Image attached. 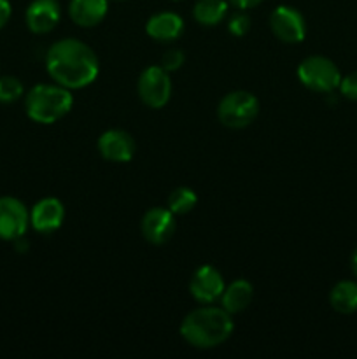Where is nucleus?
<instances>
[{"label": "nucleus", "instance_id": "obj_1", "mask_svg": "<svg viewBox=\"0 0 357 359\" xmlns=\"http://www.w3.org/2000/svg\"><path fill=\"white\" fill-rule=\"evenodd\" d=\"M46 69L55 83L69 90H83L97 81L100 62L93 49L79 39L56 41L46 55Z\"/></svg>", "mask_w": 357, "mask_h": 359}, {"label": "nucleus", "instance_id": "obj_2", "mask_svg": "<svg viewBox=\"0 0 357 359\" xmlns=\"http://www.w3.org/2000/svg\"><path fill=\"white\" fill-rule=\"evenodd\" d=\"M233 318L223 307L203 305L189 312L181 323V337L196 349H214L231 337Z\"/></svg>", "mask_w": 357, "mask_h": 359}, {"label": "nucleus", "instance_id": "obj_3", "mask_svg": "<svg viewBox=\"0 0 357 359\" xmlns=\"http://www.w3.org/2000/svg\"><path fill=\"white\" fill-rule=\"evenodd\" d=\"M74 107L72 90L62 84H37L24 95V111L38 125H52Z\"/></svg>", "mask_w": 357, "mask_h": 359}, {"label": "nucleus", "instance_id": "obj_4", "mask_svg": "<svg viewBox=\"0 0 357 359\" xmlns=\"http://www.w3.org/2000/svg\"><path fill=\"white\" fill-rule=\"evenodd\" d=\"M259 114V100L245 90L230 91L217 105V118L226 128L241 130L255 121Z\"/></svg>", "mask_w": 357, "mask_h": 359}, {"label": "nucleus", "instance_id": "obj_5", "mask_svg": "<svg viewBox=\"0 0 357 359\" xmlns=\"http://www.w3.org/2000/svg\"><path fill=\"white\" fill-rule=\"evenodd\" d=\"M296 74L300 83L315 93H332L342 81V74L336 63L318 55L304 58L298 67Z\"/></svg>", "mask_w": 357, "mask_h": 359}, {"label": "nucleus", "instance_id": "obj_6", "mask_svg": "<svg viewBox=\"0 0 357 359\" xmlns=\"http://www.w3.org/2000/svg\"><path fill=\"white\" fill-rule=\"evenodd\" d=\"M136 91L144 105L149 109H161L172 97L170 72L161 65H150L142 70L136 83Z\"/></svg>", "mask_w": 357, "mask_h": 359}, {"label": "nucleus", "instance_id": "obj_7", "mask_svg": "<svg viewBox=\"0 0 357 359\" xmlns=\"http://www.w3.org/2000/svg\"><path fill=\"white\" fill-rule=\"evenodd\" d=\"M270 28L279 41L286 44H298L307 37L304 16L290 6H279L270 14Z\"/></svg>", "mask_w": 357, "mask_h": 359}, {"label": "nucleus", "instance_id": "obj_8", "mask_svg": "<svg viewBox=\"0 0 357 359\" xmlns=\"http://www.w3.org/2000/svg\"><path fill=\"white\" fill-rule=\"evenodd\" d=\"M30 224V212L14 196H0V238L14 242L23 237Z\"/></svg>", "mask_w": 357, "mask_h": 359}, {"label": "nucleus", "instance_id": "obj_9", "mask_svg": "<svg viewBox=\"0 0 357 359\" xmlns=\"http://www.w3.org/2000/svg\"><path fill=\"white\" fill-rule=\"evenodd\" d=\"M140 230H142L144 238L149 244H164L174 237L175 230H177L175 214L168 207L167 209L164 207H153L144 214L142 221H140Z\"/></svg>", "mask_w": 357, "mask_h": 359}, {"label": "nucleus", "instance_id": "obj_10", "mask_svg": "<svg viewBox=\"0 0 357 359\" xmlns=\"http://www.w3.org/2000/svg\"><path fill=\"white\" fill-rule=\"evenodd\" d=\"M224 287H226V284H224L223 276L212 265L200 266L192 273L191 284H189L191 297L202 305H212L216 302H219L224 293Z\"/></svg>", "mask_w": 357, "mask_h": 359}, {"label": "nucleus", "instance_id": "obj_11", "mask_svg": "<svg viewBox=\"0 0 357 359\" xmlns=\"http://www.w3.org/2000/svg\"><path fill=\"white\" fill-rule=\"evenodd\" d=\"M102 158L114 163H126L133 160L136 151V144L128 132L119 128H111L98 137L97 142Z\"/></svg>", "mask_w": 357, "mask_h": 359}, {"label": "nucleus", "instance_id": "obj_12", "mask_svg": "<svg viewBox=\"0 0 357 359\" xmlns=\"http://www.w3.org/2000/svg\"><path fill=\"white\" fill-rule=\"evenodd\" d=\"M62 20V6L58 0H34L24 13L28 30L42 35L49 34Z\"/></svg>", "mask_w": 357, "mask_h": 359}, {"label": "nucleus", "instance_id": "obj_13", "mask_svg": "<svg viewBox=\"0 0 357 359\" xmlns=\"http://www.w3.org/2000/svg\"><path fill=\"white\" fill-rule=\"evenodd\" d=\"M65 219V207L55 196L38 200L30 212V224L38 233H52L58 230Z\"/></svg>", "mask_w": 357, "mask_h": 359}, {"label": "nucleus", "instance_id": "obj_14", "mask_svg": "<svg viewBox=\"0 0 357 359\" xmlns=\"http://www.w3.org/2000/svg\"><path fill=\"white\" fill-rule=\"evenodd\" d=\"M146 34L158 42H174L184 34V20L177 13L161 11L147 20Z\"/></svg>", "mask_w": 357, "mask_h": 359}, {"label": "nucleus", "instance_id": "obj_15", "mask_svg": "<svg viewBox=\"0 0 357 359\" xmlns=\"http://www.w3.org/2000/svg\"><path fill=\"white\" fill-rule=\"evenodd\" d=\"M108 0H70L69 16L77 27L91 28L105 20Z\"/></svg>", "mask_w": 357, "mask_h": 359}, {"label": "nucleus", "instance_id": "obj_16", "mask_svg": "<svg viewBox=\"0 0 357 359\" xmlns=\"http://www.w3.org/2000/svg\"><path fill=\"white\" fill-rule=\"evenodd\" d=\"M252 297H254L252 284L245 279H237L224 287V293L220 297V304H223L220 307L230 312L231 316L240 314L251 305Z\"/></svg>", "mask_w": 357, "mask_h": 359}, {"label": "nucleus", "instance_id": "obj_17", "mask_svg": "<svg viewBox=\"0 0 357 359\" xmlns=\"http://www.w3.org/2000/svg\"><path fill=\"white\" fill-rule=\"evenodd\" d=\"M226 0H198L192 7V18L202 27H216L226 18Z\"/></svg>", "mask_w": 357, "mask_h": 359}, {"label": "nucleus", "instance_id": "obj_18", "mask_svg": "<svg viewBox=\"0 0 357 359\" xmlns=\"http://www.w3.org/2000/svg\"><path fill=\"white\" fill-rule=\"evenodd\" d=\"M329 304L340 314H352L357 311V283L342 280L329 293Z\"/></svg>", "mask_w": 357, "mask_h": 359}, {"label": "nucleus", "instance_id": "obj_19", "mask_svg": "<svg viewBox=\"0 0 357 359\" xmlns=\"http://www.w3.org/2000/svg\"><path fill=\"white\" fill-rule=\"evenodd\" d=\"M196 203H198V195L195 193V189L188 188V186H181V188H175L168 195L167 205L175 216H184V214L191 212L195 209Z\"/></svg>", "mask_w": 357, "mask_h": 359}, {"label": "nucleus", "instance_id": "obj_20", "mask_svg": "<svg viewBox=\"0 0 357 359\" xmlns=\"http://www.w3.org/2000/svg\"><path fill=\"white\" fill-rule=\"evenodd\" d=\"M24 93V86L18 77L2 76L0 77V104H14Z\"/></svg>", "mask_w": 357, "mask_h": 359}, {"label": "nucleus", "instance_id": "obj_21", "mask_svg": "<svg viewBox=\"0 0 357 359\" xmlns=\"http://www.w3.org/2000/svg\"><path fill=\"white\" fill-rule=\"evenodd\" d=\"M186 62V55L182 49L172 48L168 51H164V55L161 56V63L160 65L163 67L167 72H175V70L181 69Z\"/></svg>", "mask_w": 357, "mask_h": 359}, {"label": "nucleus", "instance_id": "obj_22", "mask_svg": "<svg viewBox=\"0 0 357 359\" xmlns=\"http://www.w3.org/2000/svg\"><path fill=\"white\" fill-rule=\"evenodd\" d=\"M227 30H230V34L234 35V37H244V35L251 30V18H248L244 11L233 14V16L230 18V21H227Z\"/></svg>", "mask_w": 357, "mask_h": 359}, {"label": "nucleus", "instance_id": "obj_23", "mask_svg": "<svg viewBox=\"0 0 357 359\" xmlns=\"http://www.w3.org/2000/svg\"><path fill=\"white\" fill-rule=\"evenodd\" d=\"M338 88H340V91H342L343 97L349 98V100L357 102V70L350 72L349 76L342 77Z\"/></svg>", "mask_w": 357, "mask_h": 359}, {"label": "nucleus", "instance_id": "obj_24", "mask_svg": "<svg viewBox=\"0 0 357 359\" xmlns=\"http://www.w3.org/2000/svg\"><path fill=\"white\" fill-rule=\"evenodd\" d=\"M10 14H13V7L9 0H0V30L9 23Z\"/></svg>", "mask_w": 357, "mask_h": 359}, {"label": "nucleus", "instance_id": "obj_25", "mask_svg": "<svg viewBox=\"0 0 357 359\" xmlns=\"http://www.w3.org/2000/svg\"><path fill=\"white\" fill-rule=\"evenodd\" d=\"M227 2H230L233 7H237V9L247 11V9H252V7H258L262 0H227Z\"/></svg>", "mask_w": 357, "mask_h": 359}, {"label": "nucleus", "instance_id": "obj_26", "mask_svg": "<svg viewBox=\"0 0 357 359\" xmlns=\"http://www.w3.org/2000/svg\"><path fill=\"white\" fill-rule=\"evenodd\" d=\"M14 245H16V251H20V252H27L28 251V241L24 238V235H23V237L16 238V241H14Z\"/></svg>", "mask_w": 357, "mask_h": 359}, {"label": "nucleus", "instance_id": "obj_27", "mask_svg": "<svg viewBox=\"0 0 357 359\" xmlns=\"http://www.w3.org/2000/svg\"><path fill=\"white\" fill-rule=\"evenodd\" d=\"M352 272L356 273V277H357V249L354 251V255H352Z\"/></svg>", "mask_w": 357, "mask_h": 359}, {"label": "nucleus", "instance_id": "obj_28", "mask_svg": "<svg viewBox=\"0 0 357 359\" xmlns=\"http://www.w3.org/2000/svg\"><path fill=\"white\" fill-rule=\"evenodd\" d=\"M115 2H122V0H115Z\"/></svg>", "mask_w": 357, "mask_h": 359}]
</instances>
